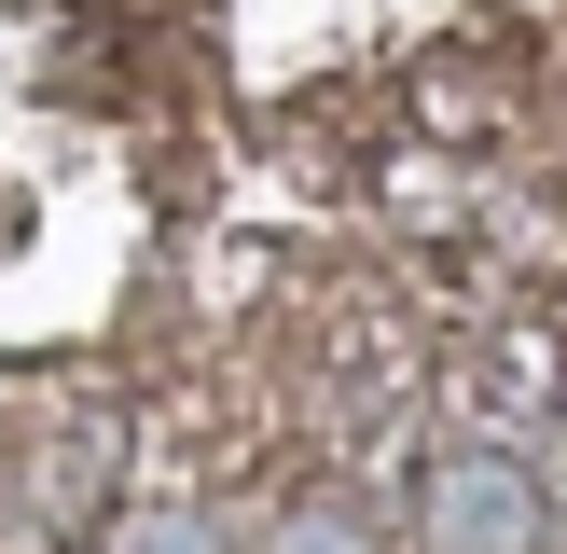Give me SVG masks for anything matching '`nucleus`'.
Listing matches in <instances>:
<instances>
[{
	"label": "nucleus",
	"mask_w": 567,
	"mask_h": 554,
	"mask_svg": "<svg viewBox=\"0 0 567 554\" xmlns=\"http://www.w3.org/2000/svg\"><path fill=\"white\" fill-rule=\"evenodd\" d=\"M430 554H554V499L526 458L471 443V458L430 471Z\"/></svg>",
	"instance_id": "obj_1"
},
{
	"label": "nucleus",
	"mask_w": 567,
	"mask_h": 554,
	"mask_svg": "<svg viewBox=\"0 0 567 554\" xmlns=\"http://www.w3.org/2000/svg\"><path fill=\"white\" fill-rule=\"evenodd\" d=\"M264 554H388V541L347 513V499H291V513L264 526Z\"/></svg>",
	"instance_id": "obj_2"
},
{
	"label": "nucleus",
	"mask_w": 567,
	"mask_h": 554,
	"mask_svg": "<svg viewBox=\"0 0 567 554\" xmlns=\"http://www.w3.org/2000/svg\"><path fill=\"white\" fill-rule=\"evenodd\" d=\"M111 554H236V541H221V513H194V499H153V513L111 526Z\"/></svg>",
	"instance_id": "obj_3"
}]
</instances>
